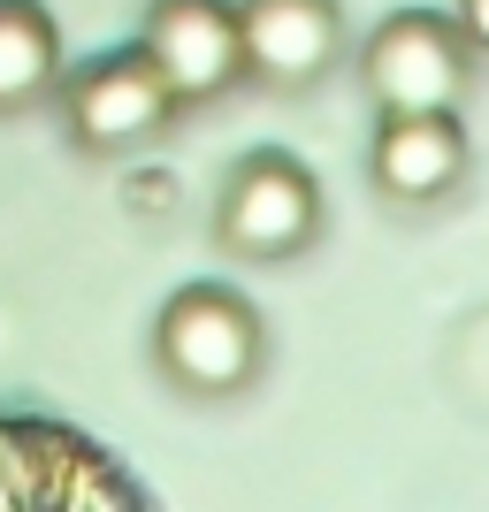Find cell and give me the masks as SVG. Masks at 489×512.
Masks as SVG:
<instances>
[{
    "label": "cell",
    "mask_w": 489,
    "mask_h": 512,
    "mask_svg": "<svg viewBox=\"0 0 489 512\" xmlns=\"http://www.w3.org/2000/svg\"><path fill=\"white\" fill-rule=\"evenodd\" d=\"M237 54L260 77L298 85L337 54V8L329 0H245L237 8Z\"/></svg>",
    "instance_id": "8992f818"
},
{
    "label": "cell",
    "mask_w": 489,
    "mask_h": 512,
    "mask_svg": "<svg viewBox=\"0 0 489 512\" xmlns=\"http://www.w3.org/2000/svg\"><path fill=\"white\" fill-rule=\"evenodd\" d=\"M467 31H474V39L489 46V0H467Z\"/></svg>",
    "instance_id": "9c48e42d"
},
{
    "label": "cell",
    "mask_w": 489,
    "mask_h": 512,
    "mask_svg": "<svg viewBox=\"0 0 489 512\" xmlns=\"http://www.w3.org/2000/svg\"><path fill=\"white\" fill-rule=\"evenodd\" d=\"M314 176L298 169V161H276V153H260L237 169V184L222 192V237H230L237 253H298L306 237H314Z\"/></svg>",
    "instance_id": "7a4b0ae2"
},
{
    "label": "cell",
    "mask_w": 489,
    "mask_h": 512,
    "mask_svg": "<svg viewBox=\"0 0 489 512\" xmlns=\"http://www.w3.org/2000/svg\"><path fill=\"white\" fill-rule=\"evenodd\" d=\"M169 77L153 69V54L138 46V54H107V62H92L77 85H69V130L85 138L92 153H115L130 146V138H146V130H161V115H169Z\"/></svg>",
    "instance_id": "277c9868"
},
{
    "label": "cell",
    "mask_w": 489,
    "mask_h": 512,
    "mask_svg": "<svg viewBox=\"0 0 489 512\" xmlns=\"http://www.w3.org/2000/svg\"><path fill=\"white\" fill-rule=\"evenodd\" d=\"M146 54L153 69L169 77L176 100H199V92H222L237 77V8L230 0H153L146 16Z\"/></svg>",
    "instance_id": "3957f363"
},
{
    "label": "cell",
    "mask_w": 489,
    "mask_h": 512,
    "mask_svg": "<svg viewBox=\"0 0 489 512\" xmlns=\"http://www.w3.org/2000/svg\"><path fill=\"white\" fill-rule=\"evenodd\" d=\"M54 16L39 0H0V107H23L54 85Z\"/></svg>",
    "instance_id": "ba28073f"
},
{
    "label": "cell",
    "mask_w": 489,
    "mask_h": 512,
    "mask_svg": "<svg viewBox=\"0 0 489 512\" xmlns=\"http://www.w3.org/2000/svg\"><path fill=\"white\" fill-rule=\"evenodd\" d=\"M375 176L383 192L398 199H428L459 176V130L444 123V107H421V115H390L383 146H375Z\"/></svg>",
    "instance_id": "52a82bcc"
},
{
    "label": "cell",
    "mask_w": 489,
    "mask_h": 512,
    "mask_svg": "<svg viewBox=\"0 0 489 512\" xmlns=\"http://www.w3.org/2000/svg\"><path fill=\"white\" fill-rule=\"evenodd\" d=\"M161 360L192 390H237L260 360V321L230 291H184L161 314Z\"/></svg>",
    "instance_id": "6da1fadb"
},
{
    "label": "cell",
    "mask_w": 489,
    "mask_h": 512,
    "mask_svg": "<svg viewBox=\"0 0 489 512\" xmlns=\"http://www.w3.org/2000/svg\"><path fill=\"white\" fill-rule=\"evenodd\" d=\"M367 85L390 115H421V107H444L459 92V46H451L444 23L428 16H398L383 39L367 46Z\"/></svg>",
    "instance_id": "5b68a950"
}]
</instances>
